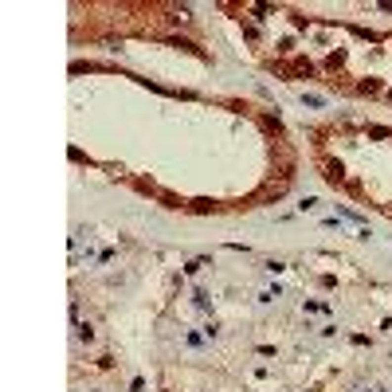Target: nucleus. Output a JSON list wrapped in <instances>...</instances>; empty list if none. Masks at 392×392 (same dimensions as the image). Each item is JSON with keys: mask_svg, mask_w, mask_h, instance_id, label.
Returning a JSON list of instances; mask_svg holds the SVG:
<instances>
[{"mask_svg": "<svg viewBox=\"0 0 392 392\" xmlns=\"http://www.w3.org/2000/svg\"><path fill=\"white\" fill-rule=\"evenodd\" d=\"M326 176H330V180H341V165H334V161H326Z\"/></svg>", "mask_w": 392, "mask_h": 392, "instance_id": "f257e3e1", "label": "nucleus"}]
</instances>
